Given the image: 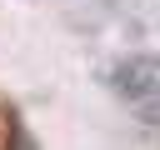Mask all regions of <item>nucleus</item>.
Instances as JSON below:
<instances>
[]
</instances>
